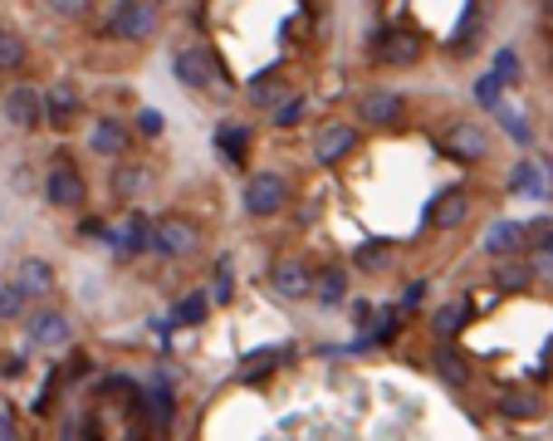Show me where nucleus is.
I'll return each mask as SVG.
<instances>
[{"mask_svg": "<svg viewBox=\"0 0 553 441\" xmlns=\"http://www.w3.org/2000/svg\"><path fill=\"white\" fill-rule=\"evenodd\" d=\"M196 245H201V231L186 216H162L157 225H152V250L167 255V260H186Z\"/></svg>", "mask_w": 553, "mask_h": 441, "instance_id": "nucleus-1", "label": "nucleus"}, {"mask_svg": "<svg viewBox=\"0 0 553 441\" xmlns=\"http://www.w3.org/2000/svg\"><path fill=\"white\" fill-rule=\"evenodd\" d=\"M284 201H290V187H284V177H274V172H255L245 182V211L250 216H280L284 211Z\"/></svg>", "mask_w": 553, "mask_h": 441, "instance_id": "nucleus-2", "label": "nucleus"}, {"mask_svg": "<svg viewBox=\"0 0 553 441\" xmlns=\"http://www.w3.org/2000/svg\"><path fill=\"white\" fill-rule=\"evenodd\" d=\"M157 30V5H113L108 10V34L118 40H148Z\"/></svg>", "mask_w": 553, "mask_h": 441, "instance_id": "nucleus-3", "label": "nucleus"}, {"mask_svg": "<svg viewBox=\"0 0 553 441\" xmlns=\"http://www.w3.org/2000/svg\"><path fill=\"white\" fill-rule=\"evenodd\" d=\"M353 148H358V128H353V123H323L319 133H314V162H319V167L343 162Z\"/></svg>", "mask_w": 553, "mask_h": 441, "instance_id": "nucleus-4", "label": "nucleus"}, {"mask_svg": "<svg viewBox=\"0 0 553 441\" xmlns=\"http://www.w3.org/2000/svg\"><path fill=\"white\" fill-rule=\"evenodd\" d=\"M270 290L280 294V300H304L309 290H314V275H309L304 260H274L270 265Z\"/></svg>", "mask_w": 553, "mask_h": 441, "instance_id": "nucleus-5", "label": "nucleus"}, {"mask_svg": "<svg viewBox=\"0 0 553 441\" xmlns=\"http://www.w3.org/2000/svg\"><path fill=\"white\" fill-rule=\"evenodd\" d=\"M372 59L377 64H416L422 59V40L406 30H382L377 44H372Z\"/></svg>", "mask_w": 553, "mask_h": 441, "instance_id": "nucleus-6", "label": "nucleus"}, {"mask_svg": "<svg viewBox=\"0 0 553 441\" xmlns=\"http://www.w3.org/2000/svg\"><path fill=\"white\" fill-rule=\"evenodd\" d=\"M358 118L372 128H387L402 118V93H387V89H367V93H358Z\"/></svg>", "mask_w": 553, "mask_h": 441, "instance_id": "nucleus-7", "label": "nucleus"}, {"mask_svg": "<svg viewBox=\"0 0 553 441\" xmlns=\"http://www.w3.org/2000/svg\"><path fill=\"white\" fill-rule=\"evenodd\" d=\"M69 314H59V309H40V314L30 319V343L34 349H64L69 343Z\"/></svg>", "mask_w": 553, "mask_h": 441, "instance_id": "nucleus-8", "label": "nucleus"}, {"mask_svg": "<svg viewBox=\"0 0 553 441\" xmlns=\"http://www.w3.org/2000/svg\"><path fill=\"white\" fill-rule=\"evenodd\" d=\"M44 197L54 201V206H79L83 201V177L74 172V167H50V177H44Z\"/></svg>", "mask_w": 553, "mask_h": 441, "instance_id": "nucleus-9", "label": "nucleus"}, {"mask_svg": "<svg viewBox=\"0 0 553 441\" xmlns=\"http://www.w3.org/2000/svg\"><path fill=\"white\" fill-rule=\"evenodd\" d=\"M5 118L15 128H34L44 118V93L40 89H10L5 93Z\"/></svg>", "mask_w": 553, "mask_h": 441, "instance_id": "nucleus-10", "label": "nucleus"}, {"mask_svg": "<svg viewBox=\"0 0 553 441\" xmlns=\"http://www.w3.org/2000/svg\"><path fill=\"white\" fill-rule=\"evenodd\" d=\"M176 79L186 83V89H211L215 83V64L206 50H182L176 54Z\"/></svg>", "mask_w": 553, "mask_h": 441, "instance_id": "nucleus-11", "label": "nucleus"}, {"mask_svg": "<svg viewBox=\"0 0 553 441\" xmlns=\"http://www.w3.org/2000/svg\"><path fill=\"white\" fill-rule=\"evenodd\" d=\"M465 216H471V197L461 192V187H451V192L436 197V206H431V225H441V231H455Z\"/></svg>", "mask_w": 553, "mask_h": 441, "instance_id": "nucleus-12", "label": "nucleus"}, {"mask_svg": "<svg viewBox=\"0 0 553 441\" xmlns=\"http://www.w3.org/2000/svg\"><path fill=\"white\" fill-rule=\"evenodd\" d=\"M113 250L118 255H142V250H152V221L148 216H128L123 231H113Z\"/></svg>", "mask_w": 553, "mask_h": 441, "instance_id": "nucleus-13", "label": "nucleus"}, {"mask_svg": "<svg viewBox=\"0 0 553 441\" xmlns=\"http://www.w3.org/2000/svg\"><path fill=\"white\" fill-rule=\"evenodd\" d=\"M446 148L455 152V158H475L480 162L490 152V138H485V128H475V123H451Z\"/></svg>", "mask_w": 553, "mask_h": 441, "instance_id": "nucleus-14", "label": "nucleus"}, {"mask_svg": "<svg viewBox=\"0 0 553 441\" xmlns=\"http://www.w3.org/2000/svg\"><path fill=\"white\" fill-rule=\"evenodd\" d=\"M500 412L514 417V422H534V417H544V398H539V392H529V388H510L500 398Z\"/></svg>", "mask_w": 553, "mask_h": 441, "instance_id": "nucleus-15", "label": "nucleus"}, {"mask_svg": "<svg viewBox=\"0 0 553 441\" xmlns=\"http://www.w3.org/2000/svg\"><path fill=\"white\" fill-rule=\"evenodd\" d=\"M309 294H319L323 309H338V304L348 300V270H338V265L319 270V275H314V290H309Z\"/></svg>", "mask_w": 553, "mask_h": 441, "instance_id": "nucleus-16", "label": "nucleus"}, {"mask_svg": "<svg viewBox=\"0 0 553 441\" xmlns=\"http://www.w3.org/2000/svg\"><path fill=\"white\" fill-rule=\"evenodd\" d=\"M15 290L25 294V300H34V294H50L54 290V270L44 265V260H25V265L15 270Z\"/></svg>", "mask_w": 553, "mask_h": 441, "instance_id": "nucleus-17", "label": "nucleus"}, {"mask_svg": "<svg viewBox=\"0 0 553 441\" xmlns=\"http://www.w3.org/2000/svg\"><path fill=\"white\" fill-rule=\"evenodd\" d=\"M128 148V128L118 123V118H99L93 123V152H103V158H113V152Z\"/></svg>", "mask_w": 553, "mask_h": 441, "instance_id": "nucleus-18", "label": "nucleus"}, {"mask_svg": "<svg viewBox=\"0 0 553 441\" xmlns=\"http://www.w3.org/2000/svg\"><path fill=\"white\" fill-rule=\"evenodd\" d=\"M74 109H79V93L69 89V83H54V89L44 93V118H54L59 128H64L69 118H74Z\"/></svg>", "mask_w": 553, "mask_h": 441, "instance_id": "nucleus-19", "label": "nucleus"}, {"mask_svg": "<svg viewBox=\"0 0 553 441\" xmlns=\"http://www.w3.org/2000/svg\"><path fill=\"white\" fill-rule=\"evenodd\" d=\"M215 148H221L225 152V158H245V148H250V128L245 123H221V128H215Z\"/></svg>", "mask_w": 553, "mask_h": 441, "instance_id": "nucleus-20", "label": "nucleus"}, {"mask_svg": "<svg viewBox=\"0 0 553 441\" xmlns=\"http://www.w3.org/2000/svg\"><path fill=\"white\" fill-rule=\"evenodd\" d=\"M25 40H20L15 30H0V69H20L25 64Z\"/></svg>", "mask_w": 553, "mask_h": 441, "instance_id": "nucleus-21", "label": "nucleus"}, {"mask_svg": "<svg viewBox=\"0 0 553 441\" xmlns=\"http://www.w3.org/2000/svg\"><path fill=\"white\" fill-rule=\"evenodd\" d=\"M431 363L441 368V378H451V383H465V373H471V368H465V359L455 349H436L431 353Z\"/></svg>", "mask_w": 553, "mask_h": 441, "instance_id": "nucleus-22", "label": "nucleus"}, {"mask_svg": "<svg viewBox=\"0 0 553 441\" xmlns=\"http://www.w3.org/2000/svg\"><path fill=\"white\" fill-rule=\"evenodd\" d=\"M465 319H471V300H461V304H446V309H441V314H436V333H455V329L465 324Z\"/></svg>", "mask_w": 553, "mask_h": 441, "instance_id": "nucleus-23", "label": "nucleus"}, {"mask_svg": "<svg viewBox=\"0 0 553 441\" xmlns=\"http://www.w3.org/2000/svg\"><path fill=\"white\" fill-rule=\"evenodd\" d=\"M514 245H520V225H510V221L495 225V231H490V241H485L490 255H504V250H514Z\"/></svg>", "mask_w": 553, "mask_h": 441, "instance_id": "nucleus-24", "label": "nucleus"}, {"mask_svg": "<svg viewBox=\"0 0 553 441\" xmlns=\"http://www.w3.org/2000/svg\"><path fill=\"white\" fill-rule=\"evenodd\" d=\"M25 304H30V300L15 290V280L0 284V319H20V314H25Z\"/></svg>", "mask_w": 553, "mask_h": 441, "instance_id": "nucleus-25", "label": "nucleus"}, {"mask_svg": "<svg viewBox=\"0 0 553 441\" xmlns=\"http://www.w3.org/2000/svg\"><path fill=\"white\" fill-rule=\"evenodd\" d=\"M142 177H148L142 167H123V172L113 177V192H118V197H138V192H142Z\"/></svg>", "mask_w": 553, "mask_h": 441, "instance_id": "nucleus-26", "label": "nucleus"}, {"mask_svg": "<svg viewBox=\"0 0 553 441\" xmlns=\"http://www.w3.org/2000/svg\"><path fill=\"white\" fill-rule=\"evenodd\" d=\"M211 300H221V304L235 300V275H231V265L215 270V280H211Z\"/></svg>", "mask_w": 553, "mask_h": 441, "instance_id": "nucleus-27", "label": "nucleus"}, {"mask_svg": "<svg viewBox=\"0 0 553 441\" xmlns=\"http://www.w3.org/2000/svg\"><path fill=\"white\" fill-rule=\"evenodd\" d=\"M534 162H524V167H514V177H510V187H514V192H529V197H539V192H544V187H539L534 182Z\"/></svg>", "mask_w": 553, "mask_h": 441, "instance_id": "nucleus-28", "label": "nucleus"}, {"mask_svg": "<svg viewBox=\"0 0 553 441\" xmlns=\"http://www.w3.org/2000/svg\"><path fill=\"white\" fill-rule=\"evenodd\" d=\"M475 103H480V109H500V79L495 74H485L475 83Z\"/></svg>", "mask_w": 553, "mask_h": 441, "instance_id": "nucleus-29", "label": "nucleus"}, {"mask_svg": "<svg viewBox=\"0 0 553 441\" xmlns=\"http://www.w3.org/2000/svg\"><path fill=\"white\" fill-rule=\"evenodd\" d=\"M495 79L504 83V79H520V54L514 50H500L495 54Z\"/></svg>", "mask_w": 553, "mask_h": 441, "instance_id": "nucleus-30", "label": "nucleus"}, {"mask_svg": "<svg viewBox=\"0 0 553 441\" xmlns=\"http://www.w3.org/2000/svg\"><path fill=\"white\" fill-rule=\"evenodd\" d=\"M358 265H363V270H382V265H387V245H377V241L363 245V250H358Z\"/></svg>", "mask_w": 553, "mask_h": 441, "instance_id": "nucleus-31", "label": "nucleus"}, {"mask_svg": "<svg viewBox=\"0 0 553 441\" xmlns=\"http://www.w3.org/2000/svg\"><path fill=\"white\" fill-rule=\"evenodd\" d=\"M176 319H182V324H201V319H206V300H201V294H196V300H186L182 309H176Z\"/></svg>", "mask_w": 553, "mask_h": 441, "instance_id": "nucleus-32", "label": "nucleus"}, {"mask_svg": "<svg viewBox=\"0 0 553 441\" xmlns=\"http://www.w3.org/2000/svg\"><path fill=\"white\" fill-rule=\"evenodd\" d=\"M162 128H167V118H162V113H152V109L138 118V133H142V138H162Z\"/></svg>", "mask_w": 553, "mask_h": 441, "instance_id": "nucleus-33", "label": "nucleus"}, {"mask_svg": "<svg viewBox=\"0 0 553 441\" xmlns=\"http://www.w3.org/2000/svg\"><path fill=\"white\" fill-rule=\"evenodd\" d=\"M504 128L514 133V142H534V133H529V123H524L520 113H504Z\"/></svg>", "mask_w": 553, "mask_h": 441, "instance_id": "nucleus-34", "label": "nucleus"}, {"mask_svg": "<svg viewBox=\"0 0 553 441\" xmlns=\"http://www.w3.org/2000/svg\"><path fill=\"white\" fill-rule=\"evenodd\" d=\"M299 113H304V99H290V103H284L280 113H274V123H280V128H290V123H294Z\"/></svg>", "mask_w": 553, "mask_h": 441, "instance_id": "nucleus-35", "label": "nucleus"}, {"mask_svg": "<svg viewBox=\"0 0 553 441\" xmlns=\"http://www.w3.org/2000/svg\"><path fill=\"white\" fill-rule=\"evenodd\" d=\"M270 363H280V353H274V349H260V353H250V359H245V373H255V368H270Z\"/></svg>", "mask_w": 553, "mask_h": 441, "instance_id": "nucleus-36", "label": "nucleus"}, {"mask_svg": "<svg viewBox=\"0 0 553 441\" xmlns=\"http://www.w3.org/2000/svg\"><path fill=\"white\" fill-rule=\"evenodd\" d=\"M500 284H510V290H524V284H529V270H524V265H514V270H500Z\"/></svg>", "mask_w": 553, "mask_h": 441, "instance_id": "nucleus-37", "label": "nucleus"}, {"mask_svg": "<svg viewBox=\"0 0 553 441\" xmlns=\"http://www.w3.org/2000/svg\"><path fill=\"white\" fill-rule=\"evenodd\" d=\"M392 333H396V319H392V314H387V319H377V324H372V339H377V343H387Z\"/></svg>", "mask_w": 553, "mask_h": 441, "instance_id": "nucleus-38", "label": "nucleus"}, {"mask_svg": "<svg viewBox=\"0 0 553 441\" xmlns=\"http://www.w3.org/2000/svg\"><path fill=\"white\" fill-rule=\"evenodd\" d=\"M422 300H426V284H422V280H416V284H412V290H406V294H402V304H406V309H416V304H422Z\"/></svg>", "mask_w": 553, "mask_h": 441, "instance_id": "nucleus-39", "label": "nucleus"}, {"mask_svg": "<svg viewBox=\"0 0 553 441\" xmlns=\"http://www.w3.org/2000/svg\"><path fill=\"white\" fill-rule=\"evenodd\" d=\"M0 441H10V417L0 412Z\"/></svg>", "mask_w": 553, "mask_h": 441, "instance_id": "nucleus-40", "label": "nucleus"}, {"mask_svg": "<svg viewBox=\"0 0 553 441\" xmlns=\"http://www.w3.org/2000/svg\"><path fill=\"white\" fill-rule=\"evenodd\" d=\"M548 373H553V349H548Z\"/></svg>", "mask_w": 553, "mask_h": 441, "instance_id": "nucleus-41", "label": "nucleus"}]
</instances>
